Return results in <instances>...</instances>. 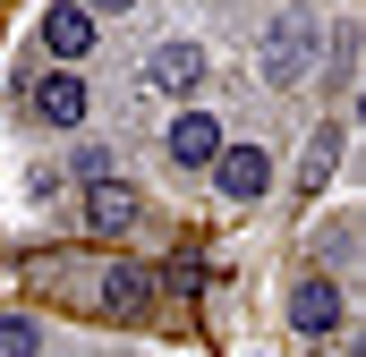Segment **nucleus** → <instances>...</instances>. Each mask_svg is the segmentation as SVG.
Returning <instances> with one entry per match:
<instances>
[{"instance_id":"f257e3e1","label":"nucleus","mask_w":366,"mask_h":357,"mask_svg":"<svg viewBox=\"0 0 366 357\" xmlns=\"http://www.w3.org/2000/svg\"><path fill=\"white\" fill-rule=\"evenodd\" d=\"M324 77V9H281V17H264V34H256V86L273 94H298Z\"/></svg>"},{"instance_id":"f03ea898","label":"nucleus","mask_w":366,"mask_h":357,"mask_svg":"<svg viewBox=\"0 0 366 357\" xmlns=\"http://www.w3.org/2000/svg\"><path fill=\"white\" fill-rule=\"evenodd\" d=\"M17 111H26V128H51V136H69V128H86L94 119V86L77 69H51V60H34L26 77H17Z\"/></svg>"},{"instance_id":"7ed1b4c3","label":"nucleus","mask_w":366,"mask_h":357,"mask_svg":"<svg viewBox=\"0 0 366 357\" xmlns=\"http://www.w3.org/2000/svg\"><path fill=\"white\" fill-rule=\"evenodd\" d=\"M213 196L222 204H239V213H256L264 196L281 187V154L264 145V136H222V154H213Z\"/></svg>"},{"instance_id":"20e7f679","label":"nucleus","mask_w":366,"mask_h":357,"mask_svg":"<svg viewBox=\"0 0 366 357\" xmlns=\"http://www.w3.org/2000/svg\"><path fill=\"white\" fill-rule=\"evenodd\" d=\"M281 315H290V332L307 341V349H324V341H341V323H350V289H341V272H298L290 289H281Z\"/></svg>"},{"instance_id":"39448f33","label":"nucleus","mask_w":366,"mask_h":357,"mask_svg":"<svg viewBox=\"0 0 366 357\" xmlns=\"http://www.w3.org/2000/svg\"><path fill=\"white\" fill-rule=\"evenodd\" d=\"M137 77H145V94H162L171 111H187V102H204V86H213V51L196 34H162Z\"/></svg>"},{"instance_id":"423d86ee","label":"nucleus","mask_w":366,"mask_h":357,"mask_svg":"<svg viewBox=\"0 0 366 357\" xmlns=\"http://www.w3.org/2000/svg\"><path fill=\"white\" fill-rule=\"evenodd\" d=\"M222 136H230V128H222L213 102L171 111V119H162V171H171V178H204V171H213V154H222Z\"/></svg>"},{"instance_id":"0eeeda50","label":"nucleus","mask_w":366,"mask_h":357,"mask_svg":"<svg viewBox=\"0 0 366 357\" xmlns=\"http://www.w3.org/2000/svg\"><path fill=\"white\" fill-rule=\"evenodd\" d=\"M145 221H154V204H145V187H137V178H102V187H86V196H77V230H86V238H102V247L137 238Z\"/></svg>"},{"instance_id":"6e6552de","label":"nucleus","mask_w":366,"mask_h":357,"mask_svg":"<svg viewBox=\"0 0 366 357\" xmlns=\"http://www.w3.org/2000/svg\"><path fill=\"white\" fill-rule=\"evenodd\" d=\"M94 43H102V26H94L77 0H51V9L34 17V60H51V69H86Z\"/></svg>"},{"instance_id":"1a4fd4ad","label":"nucleus","mask_w":366,"mask_h":357,"mask_svg":"<svg viewBox=\"0 0 366 357\" xmlns=\"http://www.w3.org/2000/svg\"><path fill=\"white\" fill-rule=\"evenodd\" d=\"M341 154H350V128H307V145H298V196H324L332 171H341Z\"/></svg>"},{"instance_id":"9d476101","label":"nucleus","mask_w":366,"mask_h":357,"mask_svg":"<svg viewBox=\"0 0 366 357\" xmlns=\"http://www.w3.org/2000/svg\"><path fill=\"white\" fill-rule=\"evenodd\" d=\"M145 298H154V272L145 264H111L94 281V306H102V315H145Z\"/></svg>"},{"instance_id":"9b49d317","label":"nucleus","mask_w":366,"mask_h":357,"mask_svg":"<svg viewBox=\"0 0 366 357\" xmlns=\"http://www.w3.org/2000/svg\"><path fill=\"white\" fill-rule=\"evenodd\" d=\"M69 178H77V187H102V178H128V171H119V145H102V136H86V145L69 154Z\"/></svg>"},{"instance_id":"f8f14e48","label":"nucleus","mask_w":366,"mask_h":357,"mask_svg":"<svg viewBox=\"0 0 366 357\" xmlns=\"http://www.w3.org/2000/svg\"><path fill=\"white\" fill-rule=\"evenodd\" d=\"M0 357H43V323L9 306V315H0Z\"/></svg>"},{"instance_id":"ddd939ff","label":"nucleus","mask_w":366,"mask_h":357,"mask_svg":"<svg viewBox=\"0 0 366 357\" xmlns=\"http://www.w3.org/2000/svg\"><path fill=\"white\" fill-rule=\"evenodd\" d=\"M77 9H86L94 26H102V17H137V9H145V0H77Z\"/></svg>"}]
</instances>
